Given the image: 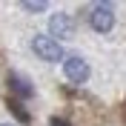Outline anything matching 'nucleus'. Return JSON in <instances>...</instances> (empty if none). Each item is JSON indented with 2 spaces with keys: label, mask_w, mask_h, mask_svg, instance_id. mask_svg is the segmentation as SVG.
Listing matches in <instances>:
<instances>
[{
  "label": "nucleus",
  "mask_w": 126,
  "mask_h": 126,
  "mask_svg": "<svg viewBox=\"0 0 126 126\" xmlns=\"http://www.w3.org/2000/svg\"><path fill=\"white\" fill-rule=\"evenodd\" d=\"M63 72H66V78H69L72 83H86V80H89V63L83 60V57H78V55L66 57Z\"/></svg>",
  "instance_id": "2"
},
{
  "label": "nucleus",
  "mask_w": 126,
  "mask_h": 126,
  "mask_svg": "<svg viewBox=\"0 0 126 126\" xmlns=\"http://www.w3.org/2000/svg\"><path fill=\"white\" fill-rule=\"evenodd\" d=\"M23 9H29V12H46V3H23Z\"/></svg>",
  "instance_id": "7"
},
{
  "label": "nucleus",
  "mask_w": 126,
  "mask_h": 126,
  "mask_svg": "<svg viewBox=\"0 0 126 126\" xmlns=\"http://www.w3.org/2000/svg\"><path fill=\"white\" fill-rule=\"evenodd\" d=\"M32 46H34V52H37V57H40V60L55 63V60H60V57H63L60 43H57V40H52L49 34H37V37L32 40Z\"/></svg>",
  "instance_id": "1"
},
{
  "label": "nucleus",
  "mask_w": 126,
  "mask_h": 126,
  "mask_svg": "<svg viewBox=\"0 0 126 126\" xmlns=\"http://www.w3.org/2000/svg\"><path fill=\"white\" fill-rule=\"evenodd\" d=\"M89 26H92L94 32H109L112 26H115V12H112L109 6H94L92 15H89Z\"/></svg>",
  "instance_id": "3"
},
{
  "label": "nucleus",
  "mask_w": 126,
  "mask_h": 126,
  "mask_svg": "<svg viewBox=\"0 0 126 126\" xmlns=\"http://www.w3.org/2000/svg\"><path fill=\"white\" fill-rule=\"evenodd\" d=\"M0 126H9V123H0Z\"/></svg>",
  "instance_id": "8"
},
{
  "label": "nucleus",
  "mask_w": 126,
  "mask_h": 126,
  "mask_svg": "<svg viewBox=\"0 0 126 126\" xmlns=\"http://www.w3.org/2000/svg\"><path fill=\"white\" fill-rule=\"evenodd\" d=\"M9 86L15 89L17 94H26V97L32 94V83H29V80H23L20 75H9Z\"/></svg>",
  "instance_id": "5"
},
{
  "label": "nucleus",
  "mask_w": 126,
  "mask_h": 126,
  "mask_svg": "<svg viewBox=\"0 0 126 126\" xmlns=\"http://www.w3.org/2000/svg\"><path fill=\"white\" fill-rule=\"evenodd\" d=\"M9 109L15 112L20 120H26V123H29V112H26V109H20V103H17V100H12V103H9Z\"/></svg>",
  "instance_id": "6"
},
{
  "label": "nucleus",
  "mask_w": 126,
  "mask_h": 126,
  "mask_svg": "<svg viewBox=\"0 0 126 126\" xmlns=\"http://www.w3.org/2000/svg\"><path fill=\"white\" fill-rule=\"evenodd\" d=\"M49 34H52V40L55 37H72L75 34V20H72L69 15H55L52 20H49Z\"/></svg>",
  "instance_id": "4"
}]
</instances>
